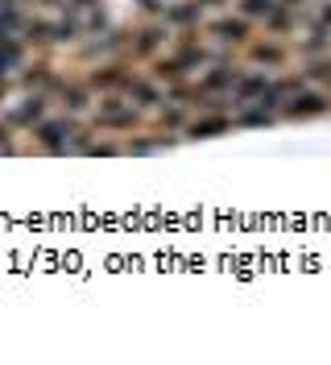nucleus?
Instances as JSON below:
<instances>
[{"instance_id":"obj_1","label":"nucleus","mask_w":331,"mask_h":365,"mask_svg":"<svg viewBox=\"0 0 331 365\" xmlns=\"http://www.w3.org/2000/svg\"><path fill=\"white\" fill-rule=\"evenodd\" d=\"M327 104H323V96H294V104H290L286 113L290 116H315V113H323Z\"/></svg>"},{"instance_id":"obj_2","label":"nucleus","mask_w":331,"mask_h":365,"mask_svg":"<svg viewBox=\"0 0 331 365\" xmlns=\"http://www.w3.org/2000/svg\"><path fill=\"white\" fill-rule=\"evenodd\" d=\"M216 34H220V42H244L248 25H244V21H220V25H216Z\"/></svg>"},{"instance_id":"obj_3","label":"nucleus","mask_w":331,"mask_h":365,"mask_svg":"<svg viewBox=\"0 0 331 365\" xmlns=\"http://www.w3.org/2000/svg\"><path fill=\"white\" fill-rule=\"evenodd\" d=\"M137 113H104L100 116V125H112V129H120V125H132Z\"/></svg>"},{"instance_id":"obj_4","label":"nucleus","mask_w":331,"mask_h":365,"mask_svg":"<svg viewBox=\"0 0 331 365\" xmlns=\"http://www.w3.org/2000/svg\"><path fill=\"white\" fill-rule=\"evenodd\" d=\"M253 54H257L261 63H278V58H282V50H278V46H257Z\"/></svg>"},{"instance_id":"obj_5","label":"nucleus","mask_w":331,"mask_h":365,"mask_svg":"<svg viewBox=\"0 0 331 365\" xmlns=\"http://www.w3.org/2000/svg\"><path fill=\"white\" fill-rule=\"evenodd\" d=\"M244 13H253V17L257 13H269V0H244Z\"/></svg>"},{"instance_id":"obj_6","label":"nucleus","mask_w":331,"mask_h":365,"mask_svg":"<svg viewBox=\"0 0 331 365\" xmlns=\"http://www.w3.org/2000/svg\"><path fill=\"white\" fill-rule=\"evenodd\" d=\"M323 17H327V21H331V9H327V13H323Z\"/></svg>"}]
</instances>
